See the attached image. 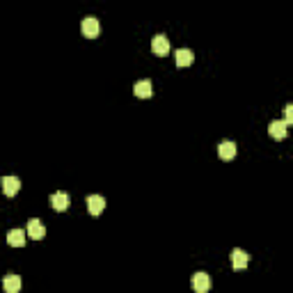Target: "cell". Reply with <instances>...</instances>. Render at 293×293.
I'll use <instances>...</instances> for the list:
<instances>
[{
	"instance_id": "obj_14",
	"label": "cell",
	"mask_w": 293,
	"mask_h": 293,
	"mask_svg": "<svg viewBox=\"0 0 293 293\" xmlns=\"http://www.w3.org/2000/svg\"><path fill=\"white\" fill-rule=\"evenodd\" d=\"M174 55H176V66H188V64H192V60H195V55H192L190 48H179Z\"/></svg>"
},
{
	"instance_id": "obj_9",
	"label": "cell",
	"mask_w": 293,
	"mask_h": 293,
	"mask_svg": "<svg viewBox=\"0 0 293 293\" xmlns=\"http://www.w3.org/2000/svg\"><path fill=\"white\" fill-rule=\"evenodd\" d=\"M268 133H270V138H275V140H284V138H287V124H284V121H280V119L270 121Z\"/></svg>"
},
{
	"instance_id": "obj_5",
	"label": "cell",
	"mask_w": 293,
	"mask_h": 293,
	"mask_svg": "<svg viewBox=\"0 0 293 293\" xmlns=\"http://www.w3.org/2000/svg\"><path fill=\"white\" fill-rule=\"evenodd\" d=\"M103 209H106V199L101 195H90L87 197V211H90L92 216H101Z\"/></svg>"
},
{
	"instance_id": "obj_7",
	"label": "cell",
	"mask_w": 293,
	"mask_h": 293,
	"mask_svg": "<svg viewBox=\"0 0 293 293\" xmlns=\"http://www.w3.org/2000/svg\"><path fill=\"white\" fill-rule=\"evenodd\" d=\"M51 206H53L55 211H66L69 209V195H66L64 190H58L51 195Z\"/></svg>"
},
{
	"instance_id": "obj_8",
	"label": "cell",
	"mask_w": 293,
	"mask_h": 293,
	"mask_svg": "<svg viewBox=\"0 0 293 293\" xmlns=\"http://www.w3.org/2000/svg\"><path fill=\"white\" fill-rule=\"evenodd\" d=\"M28 236H30V238H35V240L44 238V236H46V227H44V225L37 220V218H32V220H28Z\"/></svg>"
},
{
	"instance_id": "obj_15",
	"label": "cell",
	"mask_w": 293,
	"mask_h": 293,
	"mask_svg": "<svg viewBox=\"0 0 293 293\" xmlns=\"http://www.w3.org/2000/svg\"><path fill=\"white\" fill-rule=\"evenodd\" d=\"M284 124H287V126L293 124V106H291V103L284 108Z\"/></svg>"
},
{
	"instance_id": "obj_11",
	"label": "cell",
	"mask_w": 293,
	"mask_h": 293,
	"mask_svg": "<svg viewBox=\"0 0 293 293\" xmlns=\"http://www.w3.org/2000/svg\"><path fill=\"white\" fill-rule=\"evenodd\" d=\"M7 243L12 247H23L25 245V232L23 229H12L7 234Z\"/></svg>"
},
{
	"instance_id": "obj_1",
	"label": "cell",
	"mask_w": 293,
	"mask_h": 293,
	"mask_svg": "<svg viewBox=\"0 0 293 293\" xmlns=\"http://www.w3.org/2000/svg\"><path fill=\"white\" fill-rule=\"evenodd\" d=\"M192 289H195V293H209V289H211L209 273H204V270L195 273V275H192Z\"/></svg>"
},
{
	"instance_id": "obj_6",
	"label": "cell",
	"mask_w": 293,
	"mask_h": 293,
	"mask_svg": "<svg viewBox=\"0 0 293 293\" xmlns=\"http://www.w3.org/2000/svg\"><path fill=\"white\" fill-rule=\"evenodd\" d=\"M247 261H250L247 252L238 250V247H234V250H232V266H234V270H243V268H247Z\"/></svg>"
},
{
	"instance_id": "obj_10",
	"label": "cell",
	"mask_w": 293,
	"mask_h": 293,
	"mask_svg": "<svg viewBox=\"0 0 293 293\" xmlns=\"http://www.w3.org/2000/svg\"><path fill=\"white\" fill-rule=\"evenodd\" d=\"M2 289H5V293H18L21 291V277L9 273V275L2 280Z\"/></svg>"
},
{
	"instance_id": "obj_4",
	"label": "cell",
	"mask_w": 293,
	"mask_h": 293,
	"mask_svg": "<svg viewBox=\"0 0 293 293\" xmlns=\"http://www.w3.org/2000/svg\"><path fill=\"white\" fill-rule=\"evenodd\" d=\"M151 51L156 55H168L170 53V39L165 35H156L151 39Z\"/></svg>"
},
{
	"instance_id": "obj_2",
	"label": "cell",
	"mask_w": 293,
	"mask_h": 293,
	"mask_svg": "<svg viewBox=\"0 0 293 293\" xmlns=\"http://www.w3.org/2000/svg\"><path fill=\"white\" fill-rule=\"evenodd\" d=\"M80 30H83V35H85V37H90V39L99 37V32H101V25H99V18H94V16L83 18V23H80Z\"/></svg>"
},
{
	"instance_id": "obj_3",
	"label": "cell",
	"mask_w": 293,
	"mask_h": 293,
	"mask_svg": "<svg viewBox=\"0 0 293 293\" xmlns=\"http://www.w3.org/2000/svg\"><path fill=\"white\" fill-rule=\"evenodd\" d=\"M0 183H2V192H5L7 197H14V195L21 190V181H18V176H2Z\"/></svg>"
},
{
	"instance_id": "obj_12",
	"label": "cell",
	"mask_w": 293,
	"mask_h": 293,
	"mask_svg": "<svg viewBox=\"0 0 293 293\" xmlns=\"http://www.w3.org/2000/svg\"><path fill=\"white\" fill-rule=\"evenodd\" d=\"M133 92H135V96H140V99H149V96L154 94V87H151V80H140V83H135Z\"/></svg>"
},
{
	"instance_id": "obj_13",
	"label": "cell",
	"mask_w": 293,
	"mask_h": 293,
	"mask_svg": "<svg viewBox=\"0 0 293 293\" xmlns=\"http://www.w3.org/2000/svg\"><path fill=\"white\" fill-rule=\"evenodd\" d=\"M218 156H220L222 161H232L234 156H236V144L234 142H220V147H218Z\"/></svg>"
}]
</instances>
